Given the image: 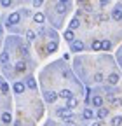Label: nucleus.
Masks as SVG:
<instances>
[{
	"label": "nucleus",
	"mask_w": 122,
	"mask_h": 126,
	"mask_svg": "<svg viewBox=\"0 0 122 126\" xmlns=\"http://www.w3.org/2000/svg\"><path fill=\"white\" fill-rule=\"evenodd\" d=\"M7 61H9V53H7V51H4L2 54H0V63H4V65H5Z\"/></svg>",
	"instance_id": "obj_21"
},
{
	"label": "nucleus",
	"mask_w": 122,
	"mask_h": 126,
	"mask_svg": "<svg viewBox=\"0 0 122 126\" xmlns=\"http://www.w3.org/2000/svg\"><path fill=\"white\" fill-rule=\"evenodd\" d=\"M58 116L59 117H72V110L70 109H66V107H61V109H58Z\"/></svg>",
	"instance_id": "obj_3"
},
{
	"label": "nucleus",
	"mask_w": 122,
	"mask_h": 126,
	"mask_svg": "<svg viewBox=\"0 0 122 126\" xmlns=\"http://www.w3.org/2000/svg\"><path fill=\"white\" fill-rule=\"evenodd\" d=\"M82 117L84 119H93L94 117V112L91 109H84V112H82Z\"/></svg>",
	"instance_id": "obj_12"
},
{
	"label": "nucleus",
	"mask_w": 122,
	"mask_h": 126,
	"mask_svg": "<svg viewBox=\"0 0 122 126\" xmlns=\"http://www.w3.org/2000/svg\"><path fill=\"white\" fill-rule=\"evenodd\" d=\"M56 49H58V42H56V40H54V42H49V44H47V53H54Z\"/></svg>",
	"instance_id": "obj_17"
},
{
	"label": "nucleus",
	"mask_w": 122,
	"mask_h": 126,
	"mask_svg": "<svg viewBox=\"0 0 122 126\" xmlns=\"http://www.w3.org/2000/svg\"><path fill=\"white\" fill-rule=\"evenodd\" d=\"M65 39H66V42H70V44L75 40V35H73L72 30H66V32H65Z\"/></svg>",
	"instance_id": "obj_14"
},
{
	"label": "nucleus",
	"mask_w": 122,
	"mask_h": 126,
	"mask_svg": "<svg viewBox=\"0 0 122 126\" xmlns=\"http://www.w3.org/2000/svg\"><path fill=\"white\" fill-rule=\"evenodd\" d=\"M33 19H35V23H38V25H40V23H44V21H45V16H44L42 12H37V14L33 16Z\"/></svg>",
	"instance_id": "obj_15"
},
{
	"label": "nucleus",
	"mask_w": 122,
	"mask_h": 126,
	"mask_svg": "<svg viewBox=\"0 0 122 126\" xmlns=\"http://www.w3.org/2000/svg\"><path fill=\"white\" fill-rule=\"evenodd\" d=\"M2 121H4L5 124H9V123L12 121V116H11L9 112H4V114H2Z\"/></svg>",
	"instance_id": "obj_20"
},
{
	"label": "nucleus",
	"mask_w": 122,
	"mask_h": 126,
	"mask_svg": "<svg viewBox=\"0 0 122 126\" xmlns=\"http://www.w3.org/2000/svg\"><path fill=\"white\" fill-rule=\"evenodd\" d=\"M120 124H122V117L120 116H115L112 119V126H120Z\"/></svg>",
	"instance_id": "obj_23"
},
{
	"label": "nucleus",
	"mask_w": 122,
	"mask_h": 126,
	"mask_svg": "<svg viewBox=\"0 0 122 126\" xmlns=\"http://www.w3.org/2000/svg\"><path fill=\"white\" fill-rule=\"evenodd\" d=\"M112 18H113L115 21H122V9H120V7H115V9L112 11Z\"/></svg>",
	"instance_id": "obj_5"
},
{
	"label": "nucleus",
	"mask_w": 122,
	"mask_h": 126,
	"mask_svg": "<svg viewBox=\"0 0 122 126\" xmlns=\"http://www.w3.org/2000/svg\"><path fill=\"white\" fill-rule=\"evenodd\" d=\"M26 37H28V40H35V32L28 30V32H26Z\"/></svg>",
	"instance_id": "obj_26"
},
{
	"label": "nucleus",
	"mask_w": 122,
	"mask_h": 126,
	"mask_svg": "<svg viewBox=\"0 0 122 126\" xmlns=\"http://www.w3.org/2000/svg\"><path fill=\"white\" fill-rule=\"evenodd\" d=\"M120 103H122V100H120Z\"/></svg>",
	"instance_id": "obj_32"
},
{
	"label": "nucleus",
	"mask_w": 122,
	"mask_h": 126,
	"mask_svg": "<svg viewBox=\"0 0 122 126\" xmlns=\"http://www.w3.org/2000/svg\"><path fill=\"white\" fill-rule=\"evenodd\" d=\"M82 49H84V42H82V40H73V42H72V51L79 53V51H82Z\"/></svg>",
	"instance_id": "obj_4"
},
{
	"label": "nucleus",
	"mask_w": 122,
	"mask_h": 126,
	"mask_svg": "<svg viewBox=\"0 0 122 126\" xmlns=\"http://www.w3.org/2000/svg\"><path fill=\"white\" fill-rule=\"evenodd\" d=\"M93 51H101V40H94L93 42Z\"/></svg>",
	"instance_id": "obj_25"
},
{
	"label": "nucleus",
	"mask_w": 122,
	"mask_h": 126,
	"mask_svg": "<svg viewBox=\"0 0 122 126\" xmlns=\"http://www.w3.org/2000/svg\"><path fill=\"white\" fill-rule=\"evenodd\" d=\"M79 26H80V21H79V18H73V19L70 21V28H68V30H72V32H73L75 28H79Z\"/></svg>",
	"instance_id": "obj_13"
},
{
	"label": "nucleus",
	"mask_w": 122,
	"mask_h": 126,
	"mask_svg": "<svg viewBox=\"0 0 122 126\" xmlns=\"http://www.w3.org/2000/svg\"><path fill=\"white\" fill-rule=\"evenodd\" d=\"M66 7H68V4H66V2H58V4H56V11H58L59 14H65Z\"/></svg>",
	"instance_id": "obj_7"
},
{
	"label": "nucleus",
	"mask_w": 122,
	"mask_h": 126,
	"mask_svg": "<svg viewBox=\"0 0 122 126\" xmlns=\"http://www.w3.org/2000/svg\"><path fill=\"white\" fill-rule=\"evenodd\" d=\"M94 81H96V82H101V81H103V74H99V72H98V74L94 75Z\"/></svg>",
	"instance_id": "obj_27"
},
{
	"label": "nucleus",
	"mask_w": 122,
	"mask_h": 126,
	"mask_svg": "<svg viewBox=\"0 0 122 126\" xmlns=\"http://www.w3.org/2000/svg\"><path fill=\"white\" fill-rule=\"evenodd\" d=\"M106 116H108V109H105V107H101V109L98 110V117H99V119H105Z\"/></svg>",
	"instance_id": "obj_16"
},
{
	"label": "nucleus",
	"mask_w": 122,
	"mask_h": 126,
	"mask_svg": "<svg viewBox=\"0 0 122 126\" xmlns=\"http://www.w3.org/2000/svg\"><path fill=\"white\" fill-rule=\"evenodd\" d=\"M91 103H93L94 107H99V109H101V105H103V98L96 94V96H93V98H91Z\"/></svg>",
	"instance_id": "obj_8"
},
{
	"label": "nucleus",
	"mask_w": 122,
	"mask_h": 126,
	"mask_svg": "<svg viewBox=\"0 0 122 126\" xmlns=\"http://www.w3.org/2000/svg\"><path fill=\"white\" fill-rule=\"evenodd\" d=\"M77 103H79V102H77V98H73V96H72L70 100H66V109H70V110H72V109L77 107Z\"/></svg>",
	"instance_id": "obj_11"
},
{
	"label": "nucleus",
	"mask_w": 122,
	"mask_h": 126,
	"mask_svg": "<svg viewBox=\"0 0 122 126\" xmlns=\"http://www.w3.org/2000/svg\"><path fill=\"white\" fill-rule=\"evenodd\" d=\"M119 79H120V77H119L117 74H110L108 77H106V81H108V82H110L112 86H115V84L119 82Z\"/></svg>",
	"instance_id": "obj_9"
},
{
	"label": "nucleus",
	"mask_w": 122,
	"mask_h": 126,
	"mask_svg": "<svg viewBox=\"0 0 122 126\" xmlns=\"http://www.w3.org/2000/svg\"><path fill=\"white\" fill-rule=\"evenodd\" d=\"M0 37H2V25H0Z\"/></svg>",
	"instance_id": "obj_31"
},
{
	"label": "nucleus",
	"mask_w": 122,
	"mask_h": 126,
	"mask_svg": "<svg viewBox=\"0 0 122 126\" xmlns=\"http://www.w3.org/2000/svg\"><path fill=\"white\" fill-rule=\"evenodd\" d=\"M58 96H59V98H65V100H70L73 94H72V91H70V89H61V91L58 93Z\"/></svg>",
	"instance_id": "obj_6"
},
{
	"label": "nucleus",
	"mask_w": 122,
	"mask_h": 126,
	"mask_svg": "<svg viewBox=\"0 0 122 126\" xmlns=\"http://www.w3.org/2000/svg\"><path fill=\"white\" fill-rule=\"evenodd\" d=\"M44 98H45V102L54 103V102L58 100V93H54V91H45V93H44Z\"/></svg>",
	"instance_id": "obj_2"
},
{
	"label": "nucleus",
	"mask_w": 122,
	"mask_h": 126,
	"mask_svg": "<svg viewBox=\"0 0 122 126\" xmlns=\"http://www.w3.org/2000/svg\"><path fill=\"white\" fill-rule=\"evenodd\" d=\"M93 126H101V123H94V124H93Z\"/></svg>",
	"instance_id": "obj_30"
},
{
	"label": "nucleus",
	"mask_w": 122,
	"mask_h": 126,
	"mask_svg": "<svg viewBox=\"0 0 122 126\" xmlns=\"http://www.w3.org/2000/svg\"><path fill=\"white\" fill-rule=\"evenodd\" d=\"M14 68H16V72H24L26 70V65H24V61H18Z\"/></svg>",
	"instance_id": "obj_18"
},
{
	"label": "nucleus",
	"mask_w": 122,
	"mask_h": 126,
	"mask_svg": "<svg viewBox=\"0 0 122 126\" xmlns=\"http://www.w3.org/2000/svg\"><path fill=\"white\" fill-rule=\"evenodd\" d=\"M110 47H112V42H110V40H103V42H101V49H103V51H108Z\"/></svg>",
	"instance_id": "obj_22"
},
{
	"label": "nucleus",
	"mask_w": 122,
	"mask_h": 126,
	"mask_svg": "<svg viewBox=\"0 0 122 126\" xmlns=\"http://www.w3.org/2000/svg\"><path fill=\"white\" fill-rule=\"evenodd\" d=\"M33 5H35V7H40V5H42V0H35Z\"/></svg>",
	"instance_id": "obj_29"
},
{
	"label": "nucleus",
	"mask_w": 122,
	"mask_h": 126,
	"mask_svg": "<svg viewBox=\"0 0 122 126\" xmlns=\"http://www.w3.org/2000/svg\"><path fill=\"white\" fill-rule=\"evenodd\" d=\"M26 86H28L30 89H35V88H37V82H35V79H32V77H30V79H26Z\"/></svg>",
	"instance_id": "obj_19"
},
{
	"label": "nucleus",
	"mask_w": 122,
	"mask_h": 126,
	"mask_svg": "<svg viewBox=\"0 0 122 126\" xmlns=\"http://www.w3.org/2000/svg\"><path fill=\"white\" fill-rule=\"evenodd\" d=\"M12 89H14V93H23L24 91V84L23 82H14V86H12Z\"/></svg>",
	"instance_id": "obj_10"
},
{
	"label": "nucleus",
	"mask_w": 122,
	"mask_h": 126,
	"mask_svg": "<svg viewBox=\"0 0 122 126\" xmlns=\"http://www.w3.org/2000/svg\"><path fill=\"white\" fill-rule=\"evenodd\" d=\"M9 5H11L9 0H2V7H9Z\"/></svg>",
	"instance_id": "obj_28"
},
{
	"label": "nucleus",
	"mask_w": 122,
	"mask_h": 126,
	"mask_svg": "<svg viewBox=\"0 0 122 126\" xmlns=\"http://www.w3.org/2000/svg\"><path fill=\"white\" fill-rule=\"evenodd\" d=\"M7 91H9V86H7V82L0 81V93H7Z\"/></svg>",
	"instance_id": "obj_24"
},
{
	"label": "nucleus",
	"mask_w": 122,
	"mask_h": 126,
	"mask_svg": "<svg viewBox=\"0 0 122 126\" xmlns=\"http://www.w3.org/2000/svg\"><path fill=\"white\" fill-rule=\"evenodd\" d=\"M19 19H21V14H19V12H12L9 18H7V25H11V26H12V25H18Z\"/></svg>",
	"instance_id": "obj_1"
}]
</instances>
